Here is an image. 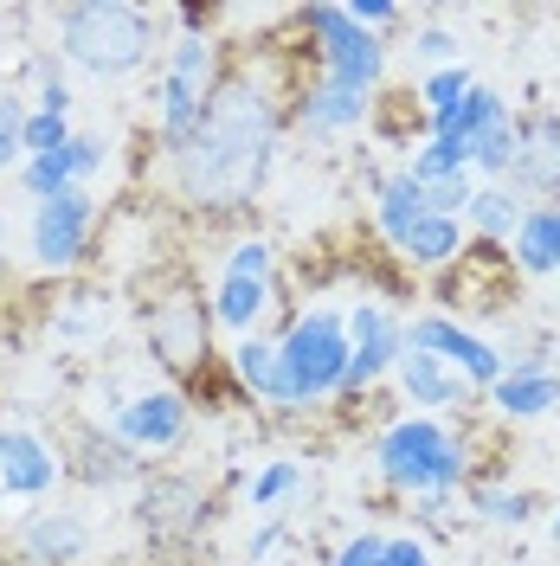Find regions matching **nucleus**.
<instances>
[{
	"label": "nucleus",
	"mask_w": 560,
	"mask_h": 566,
	"mask_svg": "<svg viewBox=\"0 0 560 566\" xmlns=\"http://www.w3.org/2000/svg\"><path fill=\"white\" fill-rule=\"evenodd\" d=\"M71 142V116H45V109H33L27 123H20V148H27V161L33 155H52V148H65Z\"/></svg>",
	"instance_id": "nucleus-33"
},
{
	"label": "nucleus",
	"mask_w": 560,
	"mask_h": 566,
	"mask_svg": "<svg viewBox=\"0 0 560 566\" xmlns=\"http://www.w3.org/2000/svg\"><path fill=\"white\" fill-rule=\"evenodd\" d=\"M548 534H554V541H560V509H554V522H548Z\"/></svg>",
	"instance_id": "nucleus-41"
},
{
	"label": "nucleus",
	"mask_w": 560,
	"mask_h": 566,
	"mask_svg": "<svg viewBox=\"0 0 560 566\" xmlns=\"http://www.w3.org/2000/svg\"><path fill=\"white\" fill-rule=\"evenodd\" d=\"M522 212L528 207L509 193V187H477V193H470V207H464V219H470V232H477L484 245H502V239H516Z\"/></svg>",
	"instance_id": "nucleus-25"
},
{
	"label": "nucleus",
	"mask_w": 560,
	"mask_h": 566,
	"mask_svg": "<svg viewBox=\"0 0 560 566\" xmlns=\"http://www.w3.org/2000/svg\"><path fill=\"white\" fill-rule=\"evenodd\" d=\"M406 175L419 180V187L452 180V175H470V148H457V142H445V136H425V148L413 155V168H406Z\"/></svg>",
	"instance_id": "nucleus-29"
},
{
	"label": "nucleus",
	"mask_w": 560,
	"mask_h": 566,
	"mask_svg": "<svg viewBox=\"0 0 560 566\" xmlns=\"http://www.w3.org/2000/svg\"><path fill=\"white\" fill-rule=\"evenodd\" d=\"M104 161H110L104 136H71L65 148H52V155L20 161V180H27V193H33V200H52V193H65V187H84Z\"/></svg>",
	"instance_id": "nucleus-14"
},
{
	"label": "nucleus",
	"mask_w": 560,
	"mask_h": 566,
	"mask_svg": "<svg viewBox=\"0 0 560 566\" xmlns=\"http://www.w3.org/2000/svg\"><path fill=\"white\" fill-rule=\"evenodd\" d=\"M329 566H386V534H354V541H342V554Z\"/></svg>",
	"instance_id": "nucleus-38"
},
{
	"label": "nucleus",
	"mask_w": 560,
	"mask_h": 566,
	"mask_svg": "<svg viewBox=\"0 0 560 566\" xmlns=\"http://www.w3.org/2000/svg\"><path fill=\"white\" fill-rule=\"evenodd\" d=\"M59 52L91 77H129L155 52V13L129 0H77L59 7Z\"/></svg>",
	"instance_id": "nucleus-2"
},
{
	"label": "nucleus",
	"mask_w": 560,
	"mask_h": 566,
	"mask_svg": "<svg viewBox=\"0 0 560 566\" xmlns=\"http://www.w3.org/2000/svg\"><path fill=\"white\" fill-rule=\"evenodd\" d=\"M20 123H27V109L13 104V97H0V175L27 161V148H20Z\"/></svg>",
	"instance_id": "nucleus-35"
},
{
	"label": "nucleus",
	"mask_w": 560,
	"mask_h": 566,
	"mask_svg": "<svg viewBox=\"0 0 560 566\" xmlns=\"http://www.w3.org/2000/svg\"><path fill=\"white\" fill-rule=\"evenodd\" d=\"M516 264L528 277H548L560 271V207H528L516 226Z\"/></svg>",
	"instance_id": "nucleus-23"
},
{
	"label": "nucleus",
	"mask_w": 560,
	"mask_h": 566,
	"mask_svg": "<svg viewBox=\"0 0 560 566\" xmlns=\"http://www.w3.org/2000/svg\"><path fill=\"white\" fill-rule=\"evenodd\" d=\"M470 193H477V180H470V175L432 180V187H425V212H445V219H457V212L470 207Z\"/></svg>",
	"instance_id": "nucleus-34"
},
{
	"label": "nucleus",
	"mask_w": 560,
	"mask_h": 566,
	"mask_svg": "<svg viewBox=\"0 0 560 566\" xmlns=\"http://www.w3.org/2000/svg\"><path fill=\"white\" fill-rule=\"evenodd\" d=\"M400 387H406V399L413 406H425V419L432 412H452V406H470V380L464 374H452L438 354H400Z\"/></svg>",
	"instance_id": "nucleus-19"
},
{
	"label": "nucleus",
	"mask_w": 560,
	"mask_h": 566,
	"mask_svg": "<svg viewBox=\"0 0 560 566\" xmlns=\"http://www.w3.org/2000/svg\"><path fill=\"white\" fill-rule=\"evenodd\" d=\"M502 116H509V109H502V97H496L490 84H470V97H464L452 116H438V123H432V136H445V142H457V148H470V155H477V142L490 136Z\"/></svg>",
	"instance_id": "nucleus-21"
},
{
	"label": "nucleus",
	"mask_w": 560,
	"mask_h": 566,
	"mask_svg": "<svg viewBox=\"0 0 560 566\" xmlns=\"http://www.w3.org/2000/svg\"><path fill=\"white\" fill-rule=\"evenodd\" d=\"M219 45H212L207 33H180L175 45H168V65H162V84H155V116H162V148L175 155L180 142L194 136V123H200V109H207V97L219 91Z\"/></svg>",
	"instance_id": "nucleus-5"
},
{
	"label": "nucleus",
	"mask_w": 560,
	"mask_h": 566,
	"mask_svg": "<svg viewBox=\"0 0 560 566\" xmlns=\"http://www.w3.org/2000/svg\"><path fill=\"white\" fill-rule=\"evenodd\" d=\"M71 476H84V483H123V476H136V451H129L123 438H97V431H84V438H77V463H71Z\"/></svg>",
	"instance_id": "nucleus-27"
},
{
	"label": "nucleus",
	"mask_w": 560,
	"mask_h": 566,
	"mask_svg": "<svg viewBox=\"0 0 560 566\" xmlns=\"http://www.w3.org/2000/svg\"><path fill=\"white\" fill-rule=\"evenodd\" d=\"M470 84H477V77H470V65H464V59H457V65H445V71H432V77L419 84V97H425V123L452 116V109L464 104V97H470Z\"/></svg>",
	"instance_id": "nucleus-28"
},
{
	"label": "nucleus",
	"mask_w": 560,
	"mask_h": 566,
	"mask_svg": "<svg viewBox=\"0 0 560 566\" xmlns=\"http://www.w3.org/2000/svg\"><path fill=\"white\" fill-rule=\"evenodd\" d=\"M297 483H303V470H297L290 458H278V463H265V470L246 483V502L251 509H278L283 495H297Z\"/></svg>",
	"instance_id": "nucleus-31"
},
{
	"label": "nucleus",
	"mask_w": 560,
	"mask_h": 566,
	"mask_svg": "<svg viewBox=\"0 0 560 566\" xmlns=\"http://www.w3.org/2000/svg\"><path fill=\"white\" fill-rule=\"evenodd\" d=\"M490 406L502 419H541V412L560 406V374H548L541 354H528V360H516V367L490 387Z\"/></svg>",
	"instance_id": "nucleus-18"
},
{
	"label": "nucleus",
	"mask_w": 560,
	"mask_h": 566,
	"mask_svg": "<svg viewBox=\"0 0 560 566\" xmlns=\"http://www.w3.org/2000/svg\"><path fill=\"white\" fill-rule=\"evenodd\" d=\"M374 219H381V239H386V245H400V239H406V232L425 219V187L406 175V168H400V175H386L381 180V200H374Z\"/></svg>",
	"instance_id": "nucleus-24"
},
{
	"label": "nucleus",
	"mask_w": 560,
	"mask_h": 566,
	"mask_svg": "<svg viewBox=\"0 0 560 566\" xmlns=\"http://www.w3.org/2000/svg\"><path fill=\"white\" fill-rule=\"evenodd\" d=\"M342 13H349L361 33H374V39H381L386 27H400V7H393V0H349Z\"/></svg>",
	"instance_id": "nucleus-36"
},
{
	"label": "nucleus",
	"mask_w": 560,
	"mask_h": 566,
	"mask_svg": "<svg viewBox=\"0 0 560 566\" xmlns=\"http://www.w3.org/2000/svg\"><path fill=\"white\" fill-rule=\"evenodd\" d=\"M413 52H419L425 65H457V39L445 33V27H419V33H413Z\"/></svg>",
	"instance_id": "nucleus-37"
},
{
	"label": "nucleus",
	"mask_w": 560,
	"mask_h": 566,
	"mask_svg": "<svg viewBox=\"0 0 560 566\" xmlns=\"http://www.w3.org/2000/svg\"><path fill=\"white\" fill-rule=\"evenodd\" d=\"M470 509L496 522V528H522L528 522V495L522 490H470Z\"/></svg>",
	"instance_id": "nucleus-32"
},
{
	"label": "nucleus",
	"mask_w": 560,
	"mask_h": 566,
	"mask_svg": "<svg viewBox=\"0 0 560 566\" xmlns=\"http://www.w3.org/2000/svg\"><path fill=\"white\" fill-rule=\"evenodd\" d=\"M406 348L413 354H438L452 374H464L470 387H496L502 374H509V360L484 342V335H470L464 322L452 316H413L406 322Z\"/></svg>",
	"instance_id": "nucleus-9"
},
{
	"label": "nucleus",
	"mask_w": 560,
	"mask_h": 566,
	"mask_svg": "<svg viewBox=\"0 0 560 566\" xmlns=\"http://www.w3.org/2000/svg\"><path fill=\"white\" fill-rule=\"evenodd\" d=\"M232 374H239V387H246L251 399H271V406H283L278 342H265V335H246V342L232 348Z\"/></svg>",
	"instance_id": "nucleus-26"
},
{
	"label": "nucleus",
	"mask_w": 560,
	"mask_h": 566,
	"mask_svg": "<svg viewBox=\"0 0 560 566\" xmlns=\"http://www.w3.org/2000/svg\"><path fill=\"white\" fill-rule=\"evenodd\" d=\"M271 264H278V251L265 245V239L232 245L226 271H219V290H212V322L219 328H232V335L258 328V316L271 310Z\"/></svg>",
	"instance_id": "nucleus-7"
},
{
	"label": "nucleus",
	"mask_w": 560,
	"mask_h": 566,
	"mask_svg": "<svg viewBox=\"0 0 560 566\" xmlns=\"http://www.w3.org/2000/svg\"><path fill=\"white\" fill-rule=\"evenodd\" d=\"M406 354V322H393L381 303H354L349 316V374H342V392H367L386 367H400Z\"/></svg>",
	"instance_id": "nucleus-10"
},
{
	"label": "nucleus",
	"mask_w": 560,
	"mask_h": 566,
	"mask_svg": "<svg viewBox=\"0 0 560 566\" xmlns=\"http://www.w3.org/2000/svg\"><path fill=\"white\" fill-rule=\"evenodd\" d=\"M271 148H278V104L265 84H251V71L219 77V91L207 97L194 136L180 142L175 155V187L187 207L232 212L246 207L251 193L271 175Z\"/></svg>",
	"instance_id": "nucleus-1"
},
{
	"label": "nucleus",
	"mask_w": 560,
	"mask_h": 566,
	"mask_svg": "<svg viewBox=\"0 0 560 566\" xmlns=\"http://www.w3.org/2000/svg\"><path fill=\"white\" fill-rule=\"evenodd\" d=\"M367 109H374V97H354V91H342V84H315V91H303L297 97V129H310V136H342V129H361L367 123Z\"/></svg>",
	"instance_id": "nucleus-20"
},
{
	"label": "nucleus",
	"mask_w": 560,
	"mask_h": 566,
	"mask_svg": "<svg viewBox=\"0 0 560 566\" xmlns=\"http://www.w3.org/2000/svg\"><path fill=\"white\" fill-rule=\"evenodd\" d=\"M20 554L33 566H71V560L91 554V528L71 509H39V515H27V528H20Z\"/></svg>",
	"instance_id": "nucleus-17"
},
{
	"label": "nucleus",
	"mask_w": 560,
	"mask_h": 566,
	"mask_svg": "<svg viewBox=\"0 0 560 566\" xmlns=\"http://www.w3.org/2000/svg\"><path fill=\"white\" fill-rule=\"evenodd\" d=\"M142 528L155 534V541H168V534H194L207 522V490L194 483V476H155L148 490H142Z\"/></svg>",
	"instance_id": "nucleus-16"
},
{
	"label": "nucleus",
	"mask_w": 560,
	"mask_h": 566,
	"mask_svg": "<svg viewBox=\"0 0 560 566\" xmlns=\"http://www.w3.org/2000/svg\"><path fill=\"white\" fill-rule=\"evenodd\" d=\"M297 20H303V33L315 39L322 84H342V91H354V97H374V84H381V71H386L381 39L361 33L342 7H303Z\"/></svg>",
	"instance_id": "nucleus-6"
},
{
	"label": "nucleus",
	"mask_w": 560,
	"mask_h": 566,
	"mask_svg": "<svg viewBox=\"0 0 560 566\" xmlns=\"http://www.w3.org/2000/svg\"><path fill=\"white\" fill-rule=\"evenodd\" d=\"M509 193H560V116H528L516 123V161H509Z\"/></svg>",
	"instance_id": "nucleus-13"
},
{
	"label": "nucleus",
	"mask_w": 560,
	"mask_h": 566,
	"mask_svg": "<svg viewBox=\"0 0 560 566\" xmlns=\"http://www.w3.org/2000/svg\"><path fill=\"white\" fill-rule=\"evenodd\" d=\"M509 161H516V123L502 116L490 136L477 142V155H470V175H484L490 187H502V180H509Z\"/></svg>",
	"instance_id": "nucleus-30"
},
{
	"label": "nucleus",
	"mask_w": 560,
	"mask_h": 566,
	"mask_svg": "<svg viewBox=\"0 0 560 566\" xmlns=\"http://www.w3.org/2000/svg\"><path fill=\"white\" fill-rule=\"evenodd\" d=\"M91 226H97V200L84 187H65L33 207V258L39 271H71L91 251Z\"/></svg>",
	"instance_id": "nucleus-8"
},
{
	"label": "nucleus",
	"mask_w": 560,
	"mask_h": 566,
	"mask_svg": "<svg viewBox=\"0 0 560 566\" xmlns=\"http://www.w3.org/2000/svg\"><path fill=\"white\" fill-rule=\"evenodd\" d=\"M65 476V458L33 438V431H0V490L33 502V495H52V483Z\"/></svg>",
	"instance_id": "nucleus-15"
},
{
	"label": "nucleus",
	"mask_w": 560,
	"mask_h": 566,
	"mask_svg": "<svg viewBox=\"0 0 560 566\" xmlns=\"http://www.w3.org/2000/svg\"><path fill=\"white\" fill-rule=\"evenodd\" d=\"M278 374H283V406H322L342 392L349 374V316L335 310H310L290 322L278 342Z\"/></svg>",
	"instance_id": "nucleus-4"
},
{
	"label": "nucleus",
	"mask_w": 560,
	"mask_h": 566,
	"mask_svg": "<svg viewBox=\"0 0 560 566\" xmlns=\"http://www.w3.org/2000/svg\"><path fill=\"white\" fill-rule=\"evenodd\" d=\"M207 328H212V310L194 303V296H168L155 303V322H148V348L168 374H194V360L207 354Z\"/></svg>",
	"instance_id": "nucleus-12"
},
{
	"label": "nucleus",
	"mask_w": 560,
	"mask_h": 566,
	"mask_svg": "<svg viewBox=\"0 0 560 566\" xmlns=\"http://www.w3.org/2000/svg\"><path fill=\"white\" fill-rule=\"evenodd\" d=\"M278 534H283V522H278V515H271V522H265V528L251 534V560H265V554H271V547H278Z\"/></svg>",
	"instance_id": "nucleus-40"
},
{
	"label": "nucleus",
	"mask_w": 560,
	"mask_h": 566,
	"mask_svg": "<svg viewBox=\"0 0 560 566\" xmlns=\"http://www.w3.org/2000/svg\"><path fill=\"white\" fill-rule=\"evenodd\" d=\"M374 463H381L386 490L413 495V502H419V495H452L457 483H464V470H470L464 444H457L438 419H425V412L386 424V438L374 444Z\"/></svg>",
	"instance_id": "nucleus-3"
},
{
	"label": "nucleus",
	"mask_w": 560,
	"mask_h": 566,
	"mask_svg": "<svg viewBox=\"0 0 560 566\" xmlns=\"http://www.w3.org/2000/svg\"><path fill=\"white\" fill-rule=\"evenodd\" d=\"M116 438L129 451H175L187 438V399L175 387H155V392H136L116 406Z\"/></svg>",
	"instance_id": "nucleus-11"
},
{
	"label": "nucleus",
	"mask_w": 560,
	"mask_h": 566,
	"mask_svg": "<svg viewBox=\"0 0 560 566\" xmlns=\"http://www.w3.org/2000/svg\"><path fill=\"white\" fill-rule=\"evenodd\" d=\"M386 566H432V547L413 541V534H393L386 541Z\"/></svg>",
	"instance_id": "nucleus-39"
},
{
	"label": "nucleus",
	"mask_w": 560,
	"mask_h": 566,
	"mask_svg": "<svg viewBox=\"0 0 560 566\" xmlns=\"http://www.w3.org/2000/svg\"><path fill=\"white\" fill-rule=\"evenodd\" d=\"M393 251H400L406 264H419V271H445V264H457V251H464V226L445 219V212H425Z\"/></svg>",
	"instance_id": "nucleus-22"
}]
</instances>
